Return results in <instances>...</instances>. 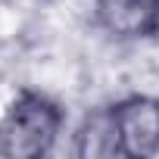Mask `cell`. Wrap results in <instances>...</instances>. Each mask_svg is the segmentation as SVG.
Returning <instances> with one entry per match:
<instances>
[{"instance_id": "2", "label": "cell", "mask_w": 159, "mask_h": 159, "mask_svg": "<svg viewBox=\"0 0 159 159\" xmlns=\"http://www.w3.org/2000/svg\"><path fill=\"white\" fill-rule=\"evenodd\" d=\"M109 112H112L122 159L159 156V97L156 94H125L109 103Z\"/></svg>"}, {"instance_id": "1", "label": "cell", "mask_w": 159, "mask_h": 159, "mask_svg": "<svg viewBox=\"0 0 159 159\" xmlns=\"http://www.w3.org/2000/svg\"><path fill=\"white\" fill-rule=\"evenodd\" d=\"M66 106L38 88H19L0 112V156L44 159L56 150L66 131Z\"/></svg>"}, {"instance_id": "3", "label": "cell", "mask_w": 159, "mask_h": 159, "mask_svg": "<svg viewBox=\"0 0 159 159\" xmlns=\"http://www.w3.org/2000/svg\"><path fill=\"white\" fill-rule=\"evenodd\" d=\"M91 16L112 44H147L159 38V0H91Z\"/></svg>"}, {"instance_id": "4", "label": "cell", "mask_w": 159, "mask_h": 159, "mask_svg": "<svg viewBox=\"0 0 159 159\" xmlns=\"http://www.w3.org/2000/svg\"><path fill=\"white\" fill-rule=\"evenodd\" d=\"M72 153L78 159H116L119 156V137H116L109 103L84 112V119L72 131Z\"/></svg>"}]
</instances>
